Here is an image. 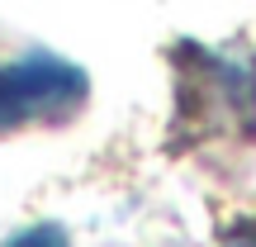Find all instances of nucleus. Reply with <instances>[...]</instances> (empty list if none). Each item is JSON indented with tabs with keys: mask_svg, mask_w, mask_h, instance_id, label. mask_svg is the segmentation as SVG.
I'll return each mask as SVG.
<instances>
[{
	"mask_svg": "<svg viewBox=\"0 0 256 247\" xmlns=\"http://www.w3.org/2000/svg\"><path fill=\"white\" fill-rule=\"evenodd\" d=\"M171 138L185 152L256 143V57L242 48H171Z\"/></svg>",
	"mask_w": 256,
	"mask_h": 247,
	"instance_id": "1",
	"label": "nucleus"
},
{
	"mask_svg": "<svg viewBox=\"0 0 256 247\" xmlns=\"http://www.w3.org/2000/svg\"><path fill=\"white\" fill-rule=\"evenodd\" d=\"M214 247H256V219H232V223H223Z\"/></svg>",
	"mask_w": 256,
	"mask_h": 247,
	"instance_id": "4",
	"label": "nucleus"
},
{
	"mask_svg": "<svg viewBox=\"0 0 256 247\" xmlns=\"http://www.w3.org/2000/svg\"><path fill=\"white\" fill-rule=\"evenodd\" d=\"M0 247H72V233L62 228V223H52V219H43V223H28V228H19V233H10Z\"/></svg>",
	"mask_w": 256,
	"mask_h": 247,
	"instance_id": "3",
	"label": "nucleus"
},
{
	"mask_svg": "<svg viewBox=\"0 0 256 247\" xmlns=\"http://www.w3.org/2000/svg\"><path fill=\"white\" fill-rule=\"evenodd\" d=\"M90 76L57 53H24L0 62V133L52 128L86 110Z\"/></svg>",
	"mask_w": 256,
	"mask_h": 247,
	"instance_id": "2",
	"label": "nucleus"
}]
</instances>
